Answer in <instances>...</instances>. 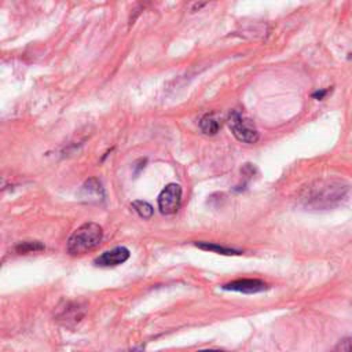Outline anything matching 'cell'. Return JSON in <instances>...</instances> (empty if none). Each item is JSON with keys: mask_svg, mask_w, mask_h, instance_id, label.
I'll return each instance as SVG.
<instances>
[{"mask_svg": "<svg viewBox=\"0 0 352 352\" xmlns=\"http://www.w3.org/2000/svg\"><path fill=\"white\" fill-rule=\"evenodd\" d=\"M103 236L102 227L96 223H84L80 226L67 239L66 250L72 256L84 254L92 249H95Z\"/></svg>", "mask_w": 352, "mask_h": 352, "instance_id": "2", "label": "cell"}, {"mask_svg": "<svg viewBox=\"0 0 352 352\" xmlns=\"http://www.w3.org/2000/svg\"><path fill=\"white\" fill-rule=\"evenodd\" d=\"M132 208L143 219H150L153 216V206L146 201H133Z\"/></svg>", "mask_w": 352, "mask_h": 352, "instance_id": "11", "label": "cell"}, {"mask_svg": "<svg viewBox=\"0 0 352 352\" xmlns=\"http://www.w3.org/2000/svg\"><path fill=\"white\" fill-rule=\"evenodd\" d=\"M44 246L37 242V241H25V242H21L15 246V250L18 253H30V252H37V250H43Z\"/></svg>", "mask_w": 352, "mask_h": 352, "instance_id": "12", "label": "cell"}, {"mask_svg": "<svg viewBox=\"0 0 352 352\" xmlns=\"http://www.w3.org/2000/svg\"><path fill=\"white\" fill-rule=\"evenodd\" d=\"M198 352H226V351H220V349H204V351H198Z\"/></svg>", "mask_w": 352, "mask_h": 352, "instance_id": "15", "label": "cell"}, {"mask_svg": "<svg viewBox=\"0 0 352 352\" xmlns=\"http://www.w3.org/2000/svg\"><path fill=\"white\" fill-rule=\"evenodd\" d=\"M227 122H228V126L232 132V135L239 140V142H243V143H256L258 140V132L253 124L252 120L246 118L243 114H241L239 111L236 110H232L230 114H228V118H227Z\"/></svg>", "mask_w": 352, "mask_h": 352, "instance_id": "3", "label": "cell"}, {"mask_svg": "<svg viewBox=\"0 0 352 352\" xmlns=\"http://www.w3.org/2000/svg\"><path fill=\"white\" fill-rule=\"evenodd\" d=\"M84 312L80 309L78 304H72V302H66L65 308L60 311V314L58 315L59 319H63L65 322L73 320V322H78L82 318Z\"/></svg>", "mask_w": 352, "mask_h": 352, "instance_id": "9", "label": "cell"}, {"mask_svg": "<svg viewBox=\"0 0 352 352\" xmlns=\"http://www.w3.org/2000/svg\"><path fill=\"white\" fill-rule=\"evenodd\" d=\"M223 289L231 290V292H239L245 294H253V293H260L267 290L268 286L265 282L260 279H236L223 285Z\"/></svg>", "mask_w": 352, "mask_h": 352, "instance_id": "6", "label": "cell"}, {"mask_svg": "<svg viewBox=\"0 0 352 352\" xmlns=\"http://www.w3.org/2000/svg\"><path fill=\"white\" fill-rule=\"evenodd\" d=\"M327 92H329V89H319V91L314 92V94H312V96H314L315 99L320 100V99H323V98L327 95Z\"/></svg>", "mask_w": 352, "mask_h": 352, "instance_id": "14", "label": "cell"}, {"mask_svg": "<svg viewBox=\"0 0 352 352\" xmlns=\"http://www.w3.org/2000/svg\"><path fill=\"white\" fill-rule=\"evenodd\" d=\"M351 186L344 180L326 179L318 180L305 188L301 199L307 208L331 209L348 199Z\"/></svg>", "mask_w": 352, "mask_h": 352, "instance_id": "1", "label": "cell"}, {"mask_svg": "<svg viewBox=\"0 0 352 352\" xmlns=\"http://www.w3.org/2000/svg\"><path fill=\"white\" fill-rule=\"evenodd\" d=\"M220 126H221V121L214 113H208L199 120V128L206 135H216Z\"/></svg>", "mask_w": 352, "mask_h": 352, "instance_id": "7", "label": "cell"}, {"mask_svg": "<svg viewBox=\"0 0 352 352\" xmlns=\"http://www.w3.org/2000/svg\"><path fill=\"white\" fill-rule=\"evenodd\" d=\"M82 194L88 198L91 197H95L96 199L98 198H103L104 197V192H103V188H102V184L98 179H89L84 183L82 186Z\"/></svg>", "mask_w": 352, "mask_h": 352, "instance_id": "10", "label": "cell"}, {"mask_svg": "<svg viewBox=\"0 0 352 352\" xmlns=\"http://www.w3.org/2000/svg\"><path fill=\"white\" fill-rule=\"evenodd\" d=\"M182 201V187L176 183L168 184L158 195V208L162 214H173L177 212Z\"/></svg>", "mask_w": 352, "mask_h": 352, "instance_id": "4", "label": "cell"}, {"mask_svg": "<svg viewBox=\"0 0 352 352\" xmlns=\"http://www.w3.org/2000/svg\"><path fill=\"white\" fill-rule=\"evenodd\" d=\"M334 352H352V337L342 340L334 349Z\"/></svg>", "mask_w": 352, "mask_h": 352, "instance_id": "13", "label": "cell"}, {"mask_svg": "<svg viewBox=\"0 0 352 352\" xmlns=\"http://www.w3.org/2000/svg\"><path fill=\"white\" fill-rule=\"evenodd\" d=\"M129 254L131 253L125 246H117L111 250L103 252L99 257L94 260V263L98 267H114L125 263L129 258Z\"/></svg>", "mask_w": 352, "mask_h": 352, "instance_id": "5", "label": "cell"}, {"mask_svg": "<svg viewBox=\"0 0 352 352\" xmlns=\"http://www.w3.org/2000/svg\"><path fill=\"white\" fill-rule=\"evenodd\" d=\"M195 246L202 249V250H209V252L219 253V254H226V256H234V254H241L242 253V250L232 249V248H226V246L212 243V242H195Z\"/></svg>", "mask_w": 352, "mask_h": 352, "instance_id": "8", "label": "cell"}]
</instances>
